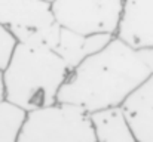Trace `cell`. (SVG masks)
Instances as JSON below:
<instances>
[{
    "label": "cell",
    "instance_id": "3957f363",
    "mask_svg": "<svg viewBox=\"0 0 153 142\" xmlns=\"http://www.w3.org/2000/svg\"><path fill=\"white\" fill-rule=\"evenodd\" d=\"M16 142H97V135L89 113L56 102L28 111Z\"/></svg>",
    "mask_w": 153,
    "mask_h": 142
},
{
    "label": "cell",
    "instance_id": "52a82bcc",
    "mask_svg": "<svg viewBox=\"0 0 153 142\" xmlns=\"http://www.w3.org/2000/svg\"><path fill=\"white\" fill-rule=\"evenodd\" d=\"M137 142H153V76L120 107Z\"/></svg>",
    "mask_w": 153,
    "mask_h": 142
},
{
    "label": "cell",
    "instance_id": "6da1fadb",
    "mask_svg": "<svg viewBox=\"0 0 153 142\" xmlns=\"http://www.w3.org/2000/svg\"><path fill=\"white\" fill-rule=\"evenodd\" d=\"M153 76L143 49L113 37L107 46L76 67L58 95V102L89 114L120 108Z\"/></svg>",
    "mask_w": 153,
    "mask_h": 142
},
{
    "label": "cell",
    "instance_id": "9c48e42d",
    "mask_svg": "<svg viewBox=\"0 0 153 142\" xmlns=\"http://www.w3.org/2000/svg\"><path fill=\"white\" fill-rule=\"evenodd\" d=\"M97 142H137L120 108L104 110L91 114Z\"/></svg>",
    "mask_w": 153,
    "mask_h": 142
},
{
    "label": "cell",
    "instance_id": "ba28073f",
    "mask_svg": "<svg viewBox=\"0 0 153 142\" xmlns=\"http://www.w3.org/2000/svg\"><path fill=\"white\" fill-rule=\"evenodd\" d=\"M111 39L113 36H108V34L82 36L70 30L61 28L58 45L53 50L62 58L67 67L73 71L85 59H88L89 56L95 55L97 52L104 49L111 42Z\"/></svg>",
    "mask_w": 153,
    "mask_h": 142
},
{
    "label": "cell",
    "instance_id": "30bf717a",
    "mask_svg": "<svg viewBox=\"0 0 153 142\" xmlns=\"http://www.w3.org/2000/svg\"><path fill=\"white\" fill-rule=\"evenodd\" d=\"M27 113L19 107L0 101V142H16Z\"/></svg>",
    "mask_w": 153,
    "mask_h": 142
},
{
    "label": "cell",
    "instance_id": "7c38bea8",
    "mask_svg": "<svg viewBox=\"0 0 153 142\" xmlns=\"http://www.w3.org/2000/svg\"><path fill=\"white\" fill-rule=\"evenodd\" d=\"M143 53H144V58H146V62L149 64L150 70L153 73V47H144L143 49Z\"/></svg>",
    "mask_w": 153,
    "mask_h": 142
},
{
    "label": "cell",
    "instance_id": "7a4b0ae2",
    "mask_svg": "<svg viewBox=\"0 0 153 142\" xmlns=\"http://www.w3.org/2000/svg\"><path fill=\"white\" fill-rule=\"evenodd\" d=\"M71 70L49 47L22 45L1 73L4 99L25 113L58 102Z\"/></svg>",
    "mask_w": 153,
    "mask_h": 142
},
{
    "label": "cell",
    "instance_id": "4fadbf2b",
    "mask_svg": "<svg viewBox=\"0 0 153 142\" xmlns=\"http://www.w3.org/2000/svg\"><path fill=\"white\" fill-rule=\"evenodd\" d=\"M4 99V90H3V77H1V73H0V101Z\"/></svg>",
    "mask_w": 153,
    "mask_h": 142
},
{
    "label": "cell",
    "instance_id": "5b68a950",
    "mask_svg": "<svg viewBox=\"0 0 153 142\" xmlns=\"http://www.w3.org/2000/svg\"><path fill=\"white\" fill-rule=\"evenodd\" d=\"M51 6L61 28L82 36L108 34L116 37L125 0H53Z\"/></svg>",
    "mask_w": 153,
    "mask_h": 142
},
{
    "label": "cell",
    "instance_id": "8992f818",
    "mask_svg": "<svg viewBox=\"0 0 153 142\" xmlns=\"http://www.w3.org/2000/svg\"><path fill=\"white\" fill-rule=\"evenodd\" d=\"M116 37L135 49L153 47V0H125Z\"/></svg>",
    "mask_w": 153,
    "mask_h": 142
},
{
    "label": "cell",
    "instance_id": "277c9868",
    "mask_svg": "<svg viewBox=\"0 0 153 142\" xmlns=\"http://www.w3.org/2000/svg\"><path fill=\"white\" fill-rule=\"evenodd\" d=\"M0 25L9 28L19 43L55 49L61 27L46 0H0Z\"/></svg>",
    "mask_w": 153,
    "mask_h": 142
},
{
    "label": "cell",
    "instance_id": "5bb4252c",
    "mask_svg": "<svg viewBox=\"0 0 153 142\" xmlns=\"http://www.w3.org/2000/svg\"><path fill=\"white\" fill-rule=\"evenodd\" d=\"M46 1H49V3H52V1H53V0H46Z\"/></svg>",
    "mask_w": 153,
    "mask_h": 142
},
{
    "label": "cell",
    "instance_id": "8fae6325",
    "mask_svg": "<svg viewBox=\"0 0 153 142\" xmlns=\"http://www.w3.org/2000/svg\"><path fill=\"white\" fill-rule=\"evenodd\" d=\"M18 46L19 42L15 34L4 25H0V73L9 67Z\"/></svg>",
    "mask_w": 153,
    "mask_h": 142
}]
</instances>
